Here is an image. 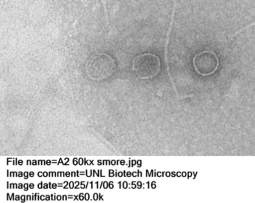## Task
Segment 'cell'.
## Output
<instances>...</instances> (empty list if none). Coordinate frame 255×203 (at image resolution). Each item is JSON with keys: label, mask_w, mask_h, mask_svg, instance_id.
<instances>
[{"label": "cell", "mask_w": 255, "mask_h": 203, "mask_svg": "<svg viewBox=\"0 0 255 203\" xmlns=\"http://www.w3.org/2000/svg\"><path fill=\"white\" fill-rule=\"evenodd\" d=\"M219 65V58L212 51H204L197 54L193 58L194 69L201 76L213 74L217 70Z\"/></svg>", "instance_id": "6da1fadb"}]
</instances>
